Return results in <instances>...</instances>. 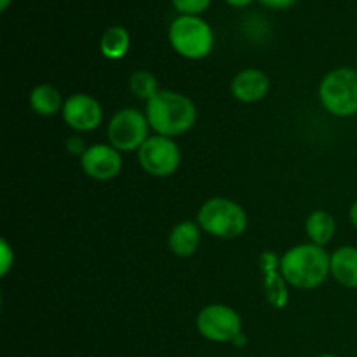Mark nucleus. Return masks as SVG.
Here are the masks:
<instances>
[{
	"mask_svg": "<svg viewBox=\"0 0 357 357\" xmlns=\"http://www.w3.org/2000/svg\"><path fill=\"white\" fill-rule=\"evenodd\" d=\"M145 115L155 135L178 138L190 131L197 121V107L185 94L171 89H160L146 101Z\"/></svg>",
	"mask_w": 357,
	"mask_h": 357,
	"instance_id": "1",
	"label": "nucleus"
},
{
	"mask_svg": "<svg viewBox=\"0 0 357 357\" xmlns=\"http://www.w3.org/2000/svg\"><path fill=\"white\" fill-rule=\"evenodd\" d=\"M331 255L317 244L305 243L293 246L281 257L282 278L295 289H316L331 275Z\"/></svg>",
	"mask_w": 357,
	"mask_h": 357,
	"instance_id": "2",
	"label": "nucleus"
},
{
	"mask_svg": "<svg viewBox=\"0 0 357 357\" xmlns=\"http://www.w3.org/2000/svg\"><path fill=\"white\" fill-rule=\"evenodd\" d=\"M197 223L216 239H237L248 229V213L232 199L211 197L199 208Z\"/></svg>",
	"mask_w": 357,
	"mask_h": 357,
	"instance_id": "3",
	"label": "nucleus"
},
{
	"mask_svg": "<svg viewBox=\"0 0 357 357\" xmlns=\"http://www.w3.org/2000/svg\"><path fill=\"white\" fill-rule=\"evenodd\" d=\"M319 101L335 117L357 115V70L340 66L328 72L319 84Z\"/></svg>",
	"mask_w": 357,
	"mask_h": 357,
	"instance_id": "4",
	"label": "nucleus"
},
{
	"mask_svg": "<svg viewBox=\"0 0 357 357\" xmlns=\"http://www.w3.org/2000/svg\"><path fill=\"white\" fill-rule=\"evenodd\" d=\"M171 47L187 59H202L209 56L215 45V33L208 21L199 16H178L167 31Z\"/></svg>",
	"mask_w": 357,
	"mask_h": 357,
	"instance_id": "5",
	"label": "nucleus"
},
{
	"mask_svg": "<svg viewBox=\"0 0 357 357\" xmlns=\"http://www.w3.org/2000/svg\"><path fill=\"white\" fill-rule=\"evenodd\" d=\"M150 124L145 114L136 108H122L115 112L107 128V138L119 152H138L150 138Z\"/></svg>",
	"mask_w": 357,
	"mask_h": 357,
	"instance_id": "6",
	"label": "nucleus"
},
{
	"mask_svg": "<svg viewBox=\"0 0 357 357\" xmlns=\"http://www.w3.org/2000/svg\"><path fill=\"white\" fill-rule=\"evenodd\" d=\"M195 326L202 338L213 344H229L243 333V319L236 309L223 303H211L202 307L197 314Z\"/></svg>",
	"mask_w": 357,
	"mask_h": 357,
	"instance_id": "7",
	"label": "nucleus"
},
{
	"mask_svg": "<svg viewBox=\"0 0 357 357\" xmlns=\"http://www.w3.org/2000/svg\"><path fill=\"white\" fill-rule=\"evenodd\" d=\"M138 162L150 176L167 178L180 167L181 150L173 138L153 135L138 150Z\"/></svg>",
	"mask_w": 357,
	"mask_h": 357,
	"instance_id": "8",
	"label": "nucleus"
},
{
	"mask_svg": "<svg viewBox=\"0 0 357 357\" xmlns=\"http://www.w3.org/2000/svg\"><path fill=\"white\" fill-rule=\"evenodd\" d=\"M61 115L65 124L79 132L94 131L103 122V108L100 101L84 93H75L66 98Z\"/></svg>",
	"mask_w": 357,
	"mask_h": 357,
	"instance_id": "9",
	"label": "nucleus"
},
{
	"mask_svg": "<svg viewBox=\"0 0 357 357\" xmlns=\"http://www.w3.org/2000/svg\"><path fill=\"white\" fill-rule=\"evenodd\" d=\"M80 166L89 178L96 181H110L122 171V153L110 143H96L87 146L80 155Z\"/></svg>",
	"mask_w": 357,
	"mask_h": 357,
	"instance_id": "10",
	"label": "nucleus"
},
{
	"mask_svg": "<svg viewBox=\"0 0 357 357\" xmlns=\"http://www.w3.org/2000/svg\"><path fill=\"white\" fill-rule=\"evenodd\" d=\"M279 265H281V257L275 251L268 250L260 255V272L264 278L265 298L274 309L281 310L289 302V284L282 278Z\"/></svg>",
	"mask_w": 357,
	"mask_h": 357,
	"instance_id": "11",
	"label": "nucleus"
},
{
	"mask_svg": "<svg viewBox=\"0 0 357 357\" xmlns=\"http://www.w3.org/2000/svg\"><path fill=\"white\" fill-rule=\"evenodd\" d=\"M271 91V79L260 68H244L230 82V93L241 103H258Z\"/></svg>",
	"mask_w": 357,
	"mask_h": 357,
	"instance_id": "12",
	"label": "nucleus"
},
{
	"mask_svg": "<svg viewBox=\"0 0 357 357\" xmlns=\"http://www.w3.org/2000/svg\"><path fill=\"white\" fill-rule=\"evenodd\" d=\"M201 244V227L192 220H183L171 229L167 236V248L180 258H188L199 250Z\"/></svg>",
	"mask_w": 357,
	"mask_h": 357,
	"instance_id": "13",
	"label": "nucleus"
},
{
	"mask_svg": "<svg viewBox=\"0 0 357 357\" xmlns=\"http://www.w3.org/2000/svg\"><path fill=\"white\" fill-rule=\"evenodd\" d=\"M331 278L340 286L357 289V248L340 246L331 253Z\"/></svg>",
	"mask_w": 357,
	"mask_h": 357,
	"instance_id": "14",
	"label": "nucleus"
},
{
	"mask_svg": "<svg viewBox=\"0 0 357 357\" xmlns=\"http://www.w3.org/2000/svg\"><path fill=\"white\" fill-rule=\"evenodd\" d=\"M61 93L51 84H38L30 93V107L40 117H52L63 110Z\"/></svg>",
	"mask_w": 357,
	"mask_h": 357,
	"instance_id": "15",
	"label": "nucleus"
},
{
	"mask_svg": "<svg viewBox=\"0 0 357 357\" xmlns=\"http://www.w3.org/2000/svg\"><path fill=\"white\" fill-rule=\"evenodd\" d=\"M305 232L310 243L324 248L331 243L335 232H337V222L331 213L324 211V209H316L307 216Z\"/></svg>",
	"mask_w": 357,
	"mask_h": 357,
	"instance_id": "16",
	"label": "nucleus"
},
{
	"mask_svg": "<svg viewBox=\"0 0 357 357\" xmlns=\"http://www.w3.org/2000/svg\"><path fill=\"white\" fill-rule=\"evenodd\" d=\"M131 47V37L124 26H110L105 30L100 40V51L107 59L117 61L129 52Z\"/></svg>",
	"mask_w": 357,
	"mask_h": 357,
	"instance_id": "17",
	"label": "nucleus"
},
{
	"mask_svg": "<svg viewBox=\"0 0 357 357\" xmlns=\"http://www.w3.org/2000/svg\"><path fill=\"white\" fill-rule=\"evenodd\" d=\"M129 89L135 94L138 100L149 101L150 98L155 96L159 93V82L157 77L149 70H136L131 77H129Z\"/></svg>",
	"mask_w": 357,
	"mask_h": 357,
	"instance_id": "18",
	"label": "nucleus"
},
{
	"mask_svg": "<svg viewBox=\"0 0 357 357\" xmlns=\"http://www.w3.org/2000/svg\"><path fill=\"white\" fill-rule=\"evenodd\" d=\"M211 0H173V6L181 16H199L209 7Z\"/></svg>",
	"mask_w": 357,
	"mask_h": 357,
	"instance_id": "19",
	"label": "nucleus"
},
{
	"mask_svg": "<svg viewBox=\"0 0 357 357\" xmlns=\"http://www.w3.org/2000/svg\"><path fill=\"white\" fill-rule=\"evenodd\" d=\"M14 264V251L13 248L9 246L6 239L0 241V274L7 275L9 271L13 268Z\"/></svg>",
	"mask_w": 357,
	"mask_h": 357,
	"instance_id": "20",
	"label": "nucleus"
},
{
	"mask_svg": "<svg viewBox=\"0 0 357 357\" xmlns=\"http://www.w3.org/2000/svg\"><path fill=\"white\" fill-rule=\"evenodd\" d=\"M260 2L268 9H288L296 3V0H260Z\"/></svg>",
	"mask_w": 357,
	"mask_h": 357,
	"instance_id": "21",
	"label": "nucleus"
},
{
	"mask_svg": "<svg viewBox=\"0 0 357 357\" xmlns=\"http://www.w3.org/2000/svg\"><path fill=\"white\" fill-rule=\"evenodd\" d=\"M66 146H68V152L77 153V155H82V153L86 152V149H87V146L82 143V139L77 138V136L70 138L68 143H66Z\"/></svg>",
	"mask_w": 357,
	"mask_h": 357,
	"instance_id": "22",
	"label": "nucleus"
},
{
	"mask_svg": "<svg viewBox=\"0 0 357 357\" xmlns=\"http://www.w3.org/2000/svg\"><path fill=\"white\" fill-rule=\"evenodd\" d=\"M349 220H351L352 227L357 230V201L352 202V206L349 208Z\"/></svg>",
	"mask_w": 357,
	"mask_h": 357,
	"instance_id": "23",
	"label": "nucleus"
},
{
	"mask_svg": "<svg viewBox=\"0 0 357 357\" xmlns=\"http://www.w3.org/2000/svg\"><path fill=\"white\" fill-rule=\"evenodd\" d=\"M225 2L232 7H246V6H250L253 0H225Z\"/></svg>",
	"mask_w": 357,
	"mask_h": 357,
	"instance_id": "24",
	"label": "nucleus"
},
{
	"mask_svg": "<svg viewBox=\"0 0 357 357\" xmlns=\"http://www.w3.org/2000/svg\"><path fill=\"white\" fill-rule=\"evenodd\" d=\"M10 2H13V0H0V10H2V13H6V10L9 9Z\"/></svg>",
	"mask_w": 357,
	"mask_h": 357,
	"instance_id": "25",
	"label": "nucleus"
},
{
	"mask_svg": "<svg viewBox=\"0 0 357 357\" xmlns=\"http://www.w3.org/2000/svg\"><path fill=\"white\" fill-rule=\"evenodd\" d=\"M317 357H338V356H335V354H321V356H317Z\"/></svg>",
	"mask_w": 357,
	"mask_h": 357,
	"instance_id": "26",
	"label": "nucleus"
}]
</instances>
